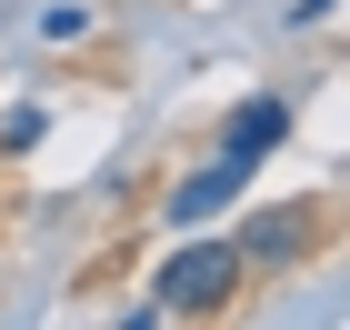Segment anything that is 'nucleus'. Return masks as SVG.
I'll use <instances>...</instances> for the list:
<instances>
[{
    "instance_id": "f257e3e1",
    "label": "nucleus",
    "mask_w": 350,
    "mask_h": 330,
    "mask_svg": "<svg viewBox=\"0 0 350 330\" xmlns=\"http://www.w3.org/2000/svg\"><path fill=\"white\" fill-rule=\"evenodd\" d=\"M230 280H241V250H220V240L180 250V260L161 271V301H150V320H161V310H220V301H230Z\"/></svg>"
},
{
    "instance_id": "f03ea898",
    "label": "nucleus",
    "mask_w": 350,
    "mask_h": 330,
    "mask_svg": "<svg viewBox=\"0 0 350 330\" xmlns=\"http://www.w3.org/2000/svg\"><path fill=\"white\" fill-rule=\"evenodd\" d=\"M241 180H250V161H230V150H220V161L200 170V180H180V191H170V220H180V230H200V220H211L220 200L241 191Z\"/></svg>"
},
{
    "instance_id": "7ed1b4c3",
    "label": "nucleus",
    "mask_w": 350,
    "mask_h": 330,
    "mask_svg": "<svg viewBox=\"0 0 350 330\" xmlns=\"http://www.w3.org/2000/svg\"><path fill=\"white\" fill-rule=\"evenodd\" d=\"M280 140H291V100H241L220 150H230V161H260V150H280Z\"/></svg>"
},
{
    "instance_id": "20e7f679",
    "label": "nucleus",
    "mask_w": 350,
    "mask_h": 330,
    "mask_svg": "<svg viewBox=\"0 0 350 330\" xmlns=\"http://www.w3.org/2000/svg\"><path fill=\"white\" fill-rule=\"evenodd\" d=\"M291 250H300V220H280V210L250 220V260H291Z\"/></svg>"
},
{
    "instance_id": "39448f33",
    "label": "nucleus",
    "mask_w": 350,
    "mask_h": 330,
    "mask_svg": "<svg viewBox=\"0 0 350 330\" xmlns=\"http://www.w3.org/2000/svg\"><path fill=\"white\" fill-rule=\"evenodd\" d=\"M40 130H51V110H40V100H21V110H10V120H0V150H30V140H40Z\"/></svg>"
},
{
    "instance_id": "423d86ee",
    "label": "nucleus",
    "mask_w": 350,
    "mask_h": 330,
    "mask_svg": "<svg viewBox=\"0 0 350 330\" xmlns=\"http://www.w3.org/2000/svg\"><path fill=\"white\" fill-rule=\"evenodd\" d=\"M330 10H340V0H300V20H330Z\"/></svg>"
}]
</instances>
